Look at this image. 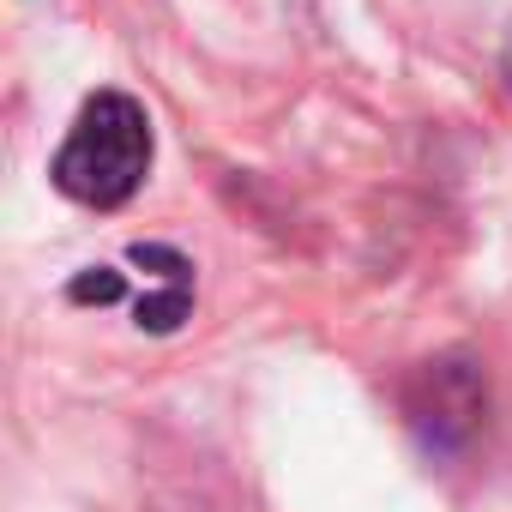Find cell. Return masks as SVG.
I'll return each mask as SVG.
<instances>
[{
  "label": "cell",
  "instance_id": "6da1fadb",
  "mask_svg": "<svg viewBox=\"0 0 512 512\" xmlns=\"http://www.w3.org/2000/svg\"><path fill=\"white\" fill-rule=\"evenodd\" d=\"M151 115L139 97L127 91H97L79 103L49 175L55 187L73 199V205H91V211H115L127 205L145 175H151Z\"/></svg>",
  "mask_w": 512,
  "mask_h": 512
},
{
  "label": "cell",
  "instance_id": "7a4b0ae2",
  "mask_svg": "<svg viewBox=\"0 0 512 512\" xmlns=\"http://www.w3.org/2000/svg\"><path fill=\"white\" fill-rule=\"evenodd\" d=\"M398 410L428 452H458L488 422V380L470 356H434L404 374Z\"/></svg>",
  "mask_w": 512,
  "mask_h": 512
},
{
  "label": "cell",
  "instance_id": "3957f363",
  "mask_svg": "<svg viewBox=\"0 0 512 512\" xmlns=\"http://www.w3.org/2000/svg\"><path fill=\"white\" fill-rule=\"evenodd\" d=\"M127 260L145 272V290H139V302H133L139 332H175V326L193 314V266L181 260L175 247H163V241H139Z\"/></svg>",
  "mask_w": 512,
  "mask_h": 512
},
{
  "label": "cell",
  "instance_id": "277c9868",
  "mask_svg": "<svg viewBox=\"0 0 512 512\" xmlns=\"http://www.w3.org/2000/svg\"><path fill=\"white\" fill-rule=\"evenodd\" d=\"M67 296H73V302H97V308H109V302L127 296V278H121L115 266H91V272H79V278L67 284Z\"/></svg>",
  "mask_w": 512,
  "mask_h": 512
},
{
  "label": "cell",
  "instance_id": "5b68a950",
  "mask_svg": "<svg viewBox=\"0 0 512 512\" xmlns=\"http://www.w3.org/2000/svg\"><path fill=\"white\" fill-rule=\"evenodd\" d=\"M506 79H512V43H506Z\"/></svg>",
  "mask_w": 512,
  "mask_h": 512
}]
</instances>
